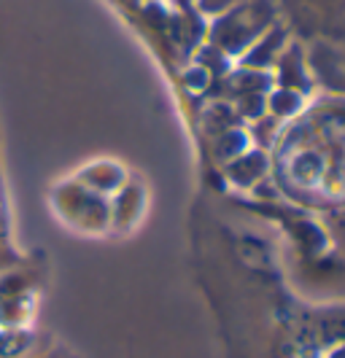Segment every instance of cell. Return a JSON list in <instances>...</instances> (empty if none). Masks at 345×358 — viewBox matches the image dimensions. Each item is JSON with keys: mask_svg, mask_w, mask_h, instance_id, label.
Segmentation results:
<instances>
[{"mask_svg": "<svg viewBox=\"0 0 345 358\" xmlns=\"http://www.w3.org/2000/svg\"><path fill=\"white\" fill-rule=\"evenodd\" d=\"M240 0H197V8H200L202 14H211V17H216L221 11H227L230 6H235Z\"/></svg>", "mask_w": 345, "mask_h": 358, "instance_id": "277c9868", "label": "cell"}, {"mask_svg": "<svg viewBox=\"0 0 345 358\" xmlns=\"http://www.w3.org/2000/svg\"><path fill=\"white\" fill-rule=\"evenodd\" d=\"M181 3H183V6H189V3H192V0H181Z\"/></svg>", "mask_w": 345, "mask_h": 358, "instance_id": "5b68a950", "label": "cell"}, {"mask_svg": "<svg viewBox=\"0 0 345 358\" xmlns=\"http://www.w3.org/2000/svg\"><path fill=\"white\" fill-rule=\"evenodd\" d=\"M278 8L300 36L345 38V0H278Z\"/></svg>", "mask_w": 345, "mask_h": 358, "instance_id": "7a4b0ae2", "label": "cell"}, {"mask_svg": "<svg viewBox=\"0 0 345 358\" xmlns=\"http://www.w3.org/2000/svg\"><path fill=\"white\" fill-rule=\"evenodd\" d=\"M275 22H281L278 0H240L213 17L211 41L218 52L246 54Z\"/></svg>", "mask_w": 345, "mask_h": 358, "instance_id": "6da1fadb", "label": "cell"}, {"mask_svg": "<svg viewBox=\"0 0 345 358\" xmlns=\"http://www.w3.org/2000/svg\"><path fill=\"white\" fill-rule=\"evenodd\" d=\"M286 38H289V27H286L283 19H281V22H275L273 27L256 41L248 52L243 54V62H246V65H254V68H267V65H273L275 59L281 57V52L286 49Z\"/></svg>", "mask_w": 345, "mask_h": 358, "instance_id": "3957f363", "label": "cell"}]
</instances>
